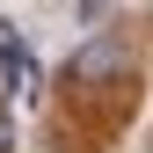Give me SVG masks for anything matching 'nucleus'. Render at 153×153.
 I'll list each match as a JSON object with an SVG mask.
<instances>
[{"mask_svg": "<svg viewBox=\"0 0 153 153\" xmlns=\"http://www.w3.org/2000/svg\"><path fill=\"white\" fill-rule=\"evenodd\" d=\"M117 66H124L117 44H88L80 59H73V80H95V73H117Z\"/></svg>", "mask_w": 153, "mask_h": 153, "instance_id": "nucleus-2", "label": "nucleus"}, {"mask_svg": "<svg viewBox=\"0 0 153 153\" xmlns=\"http://www.w3.org/2000/svg\"><path fill=\"white\" fill-rule=\"evenodd\" d=\"M7 146H15V117L0 109V153H7Z\"/></svg>", "mask_w": 153, "mask_h": 153, "instance_id": "nucleus-3", "label": "nucleus"}, {"mask_svg": "<svg viewBox=\"0 0 153 153\" xmlns=\"http://www.w3.org/2000/svg\"><path fill=\"white\" fill-rule=\"evenodd\" d=\"M0 66H7V88H15V95H29V88H36V59L22 51L15 22H0Z\"/></svg>", "mask_w": 153, "mask_h": 153, "instance_id": "nucleus-1", "label": "nucleus"}]
</instances>
